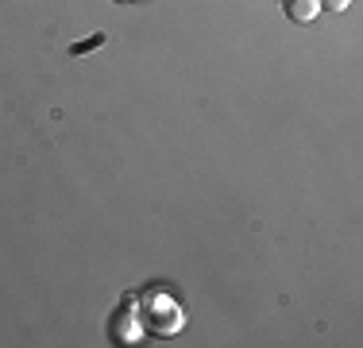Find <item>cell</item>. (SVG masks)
<instances>
[{"mask_svg":"<svg viewBox=\"0 0 363 348\" xmlns=\"http://www.w3.org/2000/svg\"><path fill=\"white\" fill-rule=\"evenodd\" d=\"M140 321H143V329H155V333H162V337H170V333H178L182 329V321H186V310L178 306L174 298H170L162 286H151V290H143L140 298Z\"/></svg>","mask_w":363,"mask_h":348,"instance_id":"6da1fadb","label":"cell"},{"mask_svg":"<svg viewBox=\"0 0 363 348\" xmlns=\"http://www.w3.org/2000/svg\"><path fill=\"white\" fill-rule=\"evenodd\" d=\"M108 337H112V344H135L143 337V321H140V310H135V294H128V298L120 302V310L112 313Z\"/></svg>","mask_w":363,"mask_h":348,"instance_id":"7a4b0ae2","label":"cell"},{"mask_svg":"<svg viewBox=\"0 0 363 348\" xmlns=\"http://www.w3.org/2000/svg\"><path fill=\"white\" fill-rule=\"evenodd\" d=\"M282 12L294 23H313L321 16V0H282Z\"/></svg>","mask_w":363,"mask_h":348,"instance_id":"3957f363","label":"cell"},{"mask_svg":"<svg viewBox=\"0 0 363 348\" xmlns=\"http://www.w3.org/2000/svg\"><path fill=\"white\" fill-rule=\"evenodd\" d=\"M97 47H105V31H97L93 39H82V43H74V47H70V55H85V50H97Z\"/></svg>","mask_w":363,"mask_h":348,"instance_id":"277c9868","label":"cell"},{"mask_svg":"<svg viewBox=\"0 0 363 348\" xmlns=\"http://www.w3.org/2000/svg\"><path fill=\"white\" fill-rule=\"evenodd\" d=\"M352 0H321V12L328 8V12H344V8H348Z\"/></svg>","mask_w":363,"mask_h":348,"instance_id":"5b68a950","label":"cell"},{"mask_svg":"<svg viewBox=\"0 0 363 348\" xmlns=\"http://www.w3.org/2000/svg\"><path fill=\"white\" fill-rule=\"evenodd\" d=\"M112 4H128V0H112Z\"/></svg>","mask_w":363,"mask_h":348,"instance_id":"8992f818","label":"cell"}]
</instances>
